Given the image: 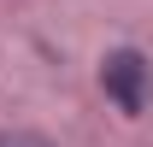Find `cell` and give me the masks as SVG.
<instances>
[{
    "instance_id": "6da1fadb",
    "label": "cell",
    "mask_w": 153,
    "mask_h": 147,
    "mask_svg": "<svg viewBox=\"0 0 153 147\" xmlns=\"http://www.w3.org/2000/svg\"><path fill=\"white\" fill-rule=\"evenodd\" d=\"M100 88H106V100L124 118H141L147 112V94H153V65L135 47H112V53L100 59Z\"/></svg>"
},
{
    "instance_id": "7a4b0ae2",
    "label": "cell",
    "mask_w": 153,
    "mask_h": 147,
    "mask_svg": "<svg viewBox=\"0 0 153 147\" xmlns=\"http://www.w3.org/2000/svg\"><path fill=\"white\" fill-rule=\"evenodd\" d=\"M0 147H53V141L36 129H0Z\"/></svg>"
}]
</instances>
